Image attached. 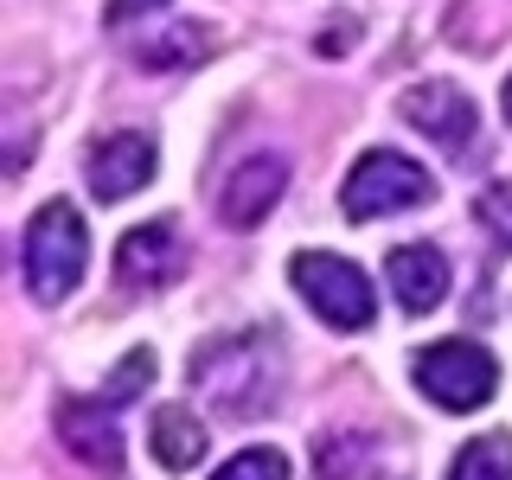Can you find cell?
Here are the masks:
<instances>
[{"label":"cell","mask_w":512,"mask_h":480,"mask_svg":"<svg viewBox=\"0 0 512 480\" xmlns=\"http://www.w3.org/2000/svg\"><path fill=\"white\" fill-rule=\"evenodd\" d=\"M192 391L205 397L218 416H263L276 410L282 391V352L263 333H224L205 352H192Z\"/></svg>","instance_id":"obj_1"},{"label":"cell","mask_w":512,"mask_h":480,"mask_svg":"<svg viewBox=\"0 0 512 480\" xmlns=\"http://www.w3.org/2000/svg\"><path fill=\"white\" fill-rule=\"evenodd\" d=\"M26 288L39 301H64L77 282H84V263H90V231L77 218L71 199H52L39 205L26 224Z\"/></svg>","instance_id":"obj_2"},{"label":"cell","mask_w":512,"mask_h":480,"mask_svg":"<svg viewBox=\"0 0 512 480\" xmlns=\"http://www.w3.org/2000/svg\"><path fill=\"white\" fill-rule=\"evenodd\" d=\"M288 282H295V295L340 333H359V327L378 320L372 276H365L359 263H346V256H333V250H301L295 263H288Z\"/></svg>","instance_id":"obj_3"},{"label":"cell","mask_w":512,"mask_h":480,"mask_svg":"<svg viewBox=\"0 0 512 480\" xmlns=\"http://www.w3.org/2000/svg\"><path fill=\"white\" fill-rule=\"evenodd\" d=\"M416 391L436 410H480L493 391H500V365L480 340H436L416 352Z\"/></svg>","instance_id":"obj_4"},{"label":"cell","mask_w":512,"mask_h":480,"mask_svg":"<svg viewBox=\"0 0 512 480\" xmlns=\"http://www.w3.org/2000/svg\"><path fill=\"white\" fill-rule=\"evenodd\" d=\"M436 199V180H429V167H416L410 154H365L359 167L346 173V192H340V212L346 218H391V212H410V205H429Z\"/></svg>","instance_id":"obj_5"},{"label":"cell","mask_w":512,"mask_h":480,"mask_svg":"<svg viewBox=\"0 0 512 480\" xmlns=\"http://www.w3.org/2000/svg\"><path fill=\"white\" fill-rule=\"evenodd\" d=\"M397 109H404V122L416 135H429L436 148L448 154H468L474 135H480V116H474V96L461 84H442V77H429V84H410L397 96Z\"/></svg>","instance_id":"obj_6"},{"label":"cell","mask_w":512,"mask_h":480,"mask_svg":"<svg viewBox=\"0 0 512 480\" xmlns=\"http://www.w3.org/2000/svg\"><path fill=\"white\" fill-rule=\"evenodd\" d=\"M154 167H160V148H154V135H141V128L103 135V141L90 148V192H96L103 205H116V199H135V192L154 180Z\"/></svg>","instance_id":"obj_7"},{"label":"cell","mask_w":512,"mask_h":480,"mask_svg":"<svg viewBox=\"0 0 512 480\" xmlns=\"http://www.w3.org/2000/svg\"><path fill=\"white\" fill-rule=\"evenodd\" d=\"M282 186H288V160L282 154H256V160H244V167H231V180L218 186L224 224H231V231H256V224L276 212Z\"/></svg>","instance_id":"obj_8"},{"label":"cell","mask_w":512,"mask_h":480,"mask_svg":"<svg viewBox=\"0 0 512 480\" xmlns=\"http://www.w3.org/2000/svg\"><path fill=\"white\" fill-rule=\"evenodd\" d=\"M384 282H391V295H397L404 314H436L448 301V256L436 244H404L384 263Z\"/></svg>","instance_id":"obj_9"},{"label":"cell","mask_w":512,"mask_h":480,"mask_svg":"<svg viewBox=\"0 0 512 480\" xmlns=\"http://www.w3.org/2000/svg\"><path fill=\"white\" fill-rule=\"evenodd\" d=\"M116 276L128 288H160L180 276V231L167 218L160 224H135V231L116 244Z\"/></svg>","instance_id":"obj_10"},{"label":"cell","mask_w":512,"mask_h":480,"mask_svg":"<svg viewBox=\"0 0 512 480\" xmlns=\"http://www.w3.org/2000/svg\"><path fill=\"white\" fill-rule=\"evenodd\" d=\"M58 442L71 448L77 461L103 468V474L122 468V436H116V423L103 416V397H96V404H77V397H64V404H58Z\"/></svg>","instance_id":"obj_11"},{"label":"cell","mask_w":512,"mask_h":480,"mask_svg":"<svg viewBox=\"0 0 512 480\" xmlns=\"http://www.w3.org/2000/svg\"><path fill=\"white\" fill-rule=\"evenodd\" d=\"M148 448H154L160 468L186 474V468H199V461H205V423L192 410L167 404V410H154V423H148Z\"/></svg>","instance_id":"obj_12"},{"label":"cell","mask_w":512,"mask_h":480,"mask_svg":"<svg viewBox=\"0 0 512 480\" xmlns=\"http://www.w3.org/2000/svg\"><path fill=\"white\" fill-rule=\"evenodd\" d=\"M205 52H212V32L192 26V20L160 26L154 39H135V64H141V71H192Z\"/></svg>","instance_id":"obj_13"},{"label":"cell","mask_w":512,"mask_h":480,"mask_svg":"<svg viewBox=\"0 0 512 480\" xmlns=\"http://www.w3.org/2000/svg\"><path fill=\"white\" fill-rule=\"evenodd\" d=\"M314 474L320 480H378L372 468V442L365 436H327L314 455Z\"/></svg>","instance_id":"obj_14"},{"label":"cell","mask_w":512,"mask_h":480,"mask_svg":"<svg viewBox=\"0 0 512 480\" xmlns=\"http://www.w3.org/2000/svg\"><path fill=\"white\" fill-rule=\"evenodd\" d=\"M448 480H512V436H474L455 455Z\"/></svg>","instance_id":"obj_15"},{"label":"cell","mask_w":512,"mask_h":480,"mask_svg":"<svg viewBox=\"0 0 512 480\" xmlns=\"http://www.w3.org/2000/svg\"><path fill=\"white\" fill-rule=\"evenodd\" d=\"M148 384H154V352H148V346H135V352H128V359L116 365V372L103 378V397H109V404H135Z\"/></svg>","instance_id":"obj_16"},{"label":"cell","mask_w":512,"mask_h":480,"mask_svg":"<svg viewBox=\"0 0 512 480\" xmlns=\"http://www.w3.org/2000/svg\"><path fill=\"white\" fill-rule=\"evenodd\" d=\"M474 218H480V231H487L493 244H506V250H512V180H493V186H480V199H474Z\"/></svg>","instance_id":"obj_17"},{"label":"cell","mask_w":512,"mask_h":480,"mask_svg":"<svg viewBox=\"0 0 512 480\" xmlns=\"http://www.w3.org/2000/svg\"><path fill=\"white\" fill-rule=\"evenodd\" d=\"M212 480H288V455L282 448H244V455H231Z\"/></svg>","instance_id":"obj_18"},{"label":"cell","mask_w":512,"mask_h":480,"mask_svg":"<svg viewBox=\"0 0 512 480\" xmlns=\"http://www.w3.org/2000/svg\"><path fill=\"white\" fill-rule=\"evenodd\" d=\"M352 45H359V20H352V13H333V20H327V32L314 39V52H327V58H346Z\"/></svg>","instance_id":"obj_19"},{"label":"cell","mask_w":512,"mask_h":480,"mask_svg":"<svg viewBox=\"0 0 512 480\" xmlns=\"http://www.w3.org/2000/svg\"><path fill=\"white\" fill-rule=\"evenodd\" d=\"M167 0H109L103 7V26H135V20H148V13H160Z\"/></svg>","instance_id":"obj_20"},{"label":"cell","mask_w":512,"mask_h":480,"mask_svg":"<svg viewBox=\"0 0 512 480\" xmlns=\"http://www.w3.org/2000/svg\"><path fill=\"white\" fill-rule=\"evenodd\" d=\"M506 122H512V77H506Z\"/></svg>","instance_id":"obj_21"}]
</instances>
